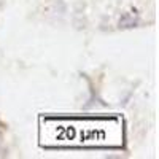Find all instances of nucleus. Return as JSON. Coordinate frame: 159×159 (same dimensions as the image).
Listing matches in <instances>:
<instances>
[{
    "mask_svg": "<svg viewBox=\"0 0 159 159\" xmlns=\"http://www.w3.org/2000/svg\"><path fill=\"white\" fill-rule=\"evenodd\" d=\"M135 22H137V21L132 18L130 15H126L121 21H119V25H121V27H132V25H134Z\"/></svg>",
    "mask_w": 159,
    "mask_h": 159,
    "instance_id": "nucleus-2",
    "label": "nucleus"
},
{
    "mask_svg": "<svg viewBox=\"0 0 159 159\" xmlns=\"http://www.w3.org/2000/svg\"><path fill=\"white\" fill-rule=\"evenodd\" d=\"M123 119L111 118H42L40 145L45 148H121Z\"/></svg>",
    "mask_w": 159,
    "mask_h": 159,
    "instance_id": "nucleus-1",
    "label": "nucleus"
}]
</instances>
